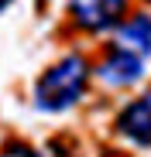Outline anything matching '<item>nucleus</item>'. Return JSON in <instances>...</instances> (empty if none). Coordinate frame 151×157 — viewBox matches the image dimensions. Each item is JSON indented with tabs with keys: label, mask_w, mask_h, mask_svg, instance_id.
Masks as SVG:
<instances>
[{
	"label": "nucleus",
	"mask_w": 151,
	"mask_h": 157,
	"mask_svg": "<svg viewBox=\"0 0 151 157\" xmlns=\"http://www.w3.org/2000/svg\"><path fill=\"white\" fill-rule=\"evenodd\" d=\"M89 75L93 65L86 55H62L59 62H52L38 78H35V89H31V102L35 109L41 113H65L79 102L89 89Z\"/></svg>",
	"instance_id": "f257e3e1"
},
{
	"label": "nucleus",
	"mask_w": 151,
	"mask_h": 157,
	"mask_svg": "<svg viewBox=\"0 0 151 157\" xmlns=\"http://www.w3.org/2000/svg\"><path fill=\"white\" fill-rule=\"evenodd\" d=\"M131 0H69V17L76 28H83L89 34L110 31L127 17Z\"/></svg>",
	"instance_id": "f03ea898"
},
{
	"label": "nucleus",
	"mask_w": 151,
	"mask_h": 157,
	"mask_svg": "<svg viewBox=\"0 0 151 157\" xmlns=\"http://www.w3.org/2000/svg\"><path fill=\"white\" fill-rule=\"evenodd\" d=\"M148 62L144 58H137V55H131V51H124V48H107L103 51V58L96 62V78L103 86H110V89H131L134 82H141L144 78V68Z\"/></svg>",
	"instance_id": "7ed1b4c3"
},
{
	"label": "nucleus",
	"mask_w": 151,
	"mask_h": 157,
	"mask_svg": "<svg viewBox=\"0 0 151 157\" xmlns=\"http://www.w3.org/2000/svg\"><path fill=\"white\" fill-rule=\"evenodd\" d=\"M117 133L134 147H151V92L131 99L117 113Z\"/></svg>",
	"instance_id": "20e7f679"
},
{
	"label": "nucleus",
	"mask_w": 151,
	"mask_h": 157,
	"mask_svg": "<svg viewBox=\"0 0 151 157\" xmlns=\"http://www.w3.org/2000/svg\"><path fill=\"white\" fill-rule=\"evenodd\" d=\"M113 48H124L137 58H151V14L148 10H137V14H127L120 24H117V34H113Z\"/></svg>",
	"instance_id": "39448f33"
},
{
	"label": "nucleus",
	"mask_w": 151,
	"mask_h": 157,
	"mask_svg": "<svg viewBox=\"0 0 151 157\" xmlns=\"http://www.w3.org/2000/svg\"><path fill=\"white\" fill-rule=\"evenodd\" d=\"M0 157H41L31 144H21V140H10V144H4L0 147Z\"/></svg>",
	"instance_id": "423d86ee"
},
{
	"label": "nucleus",
	"mask_w": 151,
	"mask_h": 157,
	"mask_svg": "<svg viewBox=\"0 0 151 157\" xmlns=\"http://www.w3.org/2000/svg\"><path fill=\"white\" fill-rule=\"evenodd\" d=\"M10 4H14V0H0V14H4V10H7Z\"/></svg>",
	"instance_id": "0eeeda50"
}]
</instances>
